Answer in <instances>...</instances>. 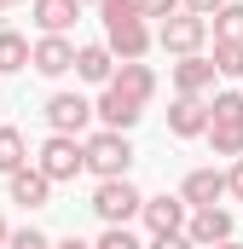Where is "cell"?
Returning <instances> with one entry per match:
<instances>
[{
    "instance_id": "ac0fdd59",
    "label": "cell",
    "mask_w": 243,
    "mask_h": 249,
    "mask_svg": "<svg viewBox=\"0 0 243 249\" xmlns=\"http://www.w3.org/2000/svg\"><path fill=\"white\" fill-rule=\"evenodd\" d=\"M17 168H29V145H23V133H17V127H0V174L12 180Z\"/></svg>"
},
{
    "instance_id": "5b68a950",
    "label": "cell",
    "mask_w": 243,
    "mask_h": 249,
    "mask_svg": "<svg viewBox=\"0 0 243 249\" xmlns=\"http://www.w3.org/2000/svg\"><path fill=\"white\" fill-rule=\"evenodd\" d=\"M93 214H99L104 226H127L133 214H145V197H139L133 180H99V191H93Z\"/></svg>"
},
{
    "instance_id": "3957f363",
    "label": "cell",
    "mask_w": 243,
    "mask_h": 249,
    "mask_svg": "<svg viewBox=\"0 0 243 249\" xmlns=\"http://www.w3.org/2000/svg\"><path fill=\"white\" fill-rule=\"evenodd\" d=\"M127 168H133L127 133H116V127L87 133V174H99V180H127Z\"/></svg>"
},
{
    "instance_id": "8fae6325",
    "label": "cell",
    "mask_w": 243,
    "mask_h": 249,
    "mask_svg": "<svg viewBox=\"0 0 243 249\" xmlns=\"http://www.w3.org/2000/svg\"><path fill=\"white\" fill-rule=\"evenodd\" d=\"M214 75H220V70H214V58H203V53H197V58H180L174 64V93H180V99H203V93L214 87Z\"/></svg>"
},
{
    "instance_id": "277c9868",
    "label": "cell",
    "mask_w": 243,
    "mask_h": 249,
    "mask_svg": "<svg viewBox=\"0 0 243 249\" xmlns=\"http://www.w3.org/2000/svg\"><path fill=\"white\" fill-rule=\"evenodd\" d=\"M35 168L64 186V180H75L81 168H87V139H69V133H47V145H41V157H35Z\"/></svg>"
},
{
    "instance_id": "603a6c76",
    "label": "cell",
    "mask_w": 243,
    "mask_h": 249,
    "mask_svg": "<svg viewBox=\"0 0 243 249\" xmlns=\"http://www.w3.org/2000/svg\"><path fill=\"white\" fill-rule=\"evenodd\" d=\"M139 12L145 18H174V12H185V0H139Z\"/></svg>"
},
{
    "instance_id": "e0dca14e",
    "label": "cell",
    "mask_w": 243,
    "mask_h": 249,
    "mask_svg": "<svg viewBox=\"0 0 243 249\" xmlns=\"http://www.w3.org/2000/svg\"><path fill=\"white\" fill-rule=\"evenodd\" d=\"M35 64V47L17 35V29H0V75H17V70H29Z\"/></svg>"
},
{
    "instance_id": "d6986e66",
    "label": "cell",
    "mask_w": 243,
    "mask_h": 249,
    "mask_svg": "<svg viewBox=\"0 0 243 249\" xmlns=\"http://www.w3.org/2000/svg\"><path fill=\"white\" fill-rule=\"evenodd\" d=\"M214 41H243V0H226L214 12Z\"/></svg>"
},
{
    "instance_id": "ffe728a7",
    "label": "cell",
    "mask_w": 243,
    "mask_h": 249,
    "mask_svg": "<svg viewBox=\"0 0 243 249\" xmlns=\"http://www.w3.org/2000/svg\"><path fill=\"white\" fill-rule=\"evenodd\" d=\"M214 70L220 75H243V41H214Z\"/></svg>"
},
{
    "instance_id": "7c38bea8",
    "label": "cell",
    "mask_w": 243,
    "mask_h": 249,
    "mask_svg": "<svg viewBox=\"0 0 243 249\" xmlns=\"http://www.w3.org/2000/svg\"><path fill=\"white\" fill-rule=\"evenodd\" d=\"M168 133L174 139H203L208 133V105L203 99H174L168 105Z\"/></svg>"
},
{
    "instance_id": "44dd1931",
    "label": "cell",
    "mask_w": 243,
    "mask_h": 249,
    "mask_svg": "<svg viewBox=\"0 0 243 249\" xmlns=\"http://www.w3.org/2000/svg\"><path fill=\"white\" fill-rule=\"evenodd\" d=\"M93 249H145V244H139V238H133L127 226H104V238H99Z\"/></svg>"
},
{
    "instance_id": "4fadbf2b",
    "label": "cell",
    "mask_w": 243,
    "mask_h": 249,
    "mask_svg": "<svg viewBox=\"0 0 243 249\" xmlns=\"http://www.w3.org/2000/svg\"><path fill=\"white\" fill-rule=\"evenodd\" d=\"M75 75H81V81H93V87H110V81H116V53H110L104 41L81 47V53H75Z\"/></svg>"
},
{
    "instance_id": "52a82bcc",
    "label": "cell",
    "mask_w": 243,
    "mask_h": 249,
    "mask_svg": "<svg viewBox=\"0 0 243 249\" xmlns=\"http://www.w3.org/2000/svg\"><path fill=\"white\" fill-rule=\"evenodd\" d=\"M139 220H145L151 238H174V232H185V220H191V203L185 197H168V191L162 197H145V214Z\"/></svg>"
},
{
    "instance_id": "30bf717a",
    "label": "cell",
    "mask_w": 243,
    "mask_h": 249,
    "mask_svg": "<svg viewBox=\"0 0 243 249\" xmlns=\"http://www.w3.org/2000/svg\"><path fill=\"white\" fill-rule=\"evenodd\" d=\"M185 238H191L197 249L226 244V238H232V214H226V209H191V220H185Z\"/></svg>"
},
{
    "instance_id": "83f0119b",
    "label": "cell",
    "mask_w": 243,
    "mask_h": 249,
    "mask_svg": "<svg viewBox=\"0 0 243 249\" xmlns=\"http://www.w3.org/2000/svg\"><path fill=\"white\" fill-rule=\"evenodd\" d=\"M6 244H12V226H6V220H0V249H6Z\"/></svg>"
},
{
    "instance_id": "9a60e30c",
    "label": "cell",
    "mask_w": 243,
    "mask_h": 249,
    "mask_svg": "<svg viewBox=\"0 0 243 249\" xmlns=\"http://www.w3.org/2000/svg\"><path fill=\"white\" fill-rule=\"evenodd\" d=\"M6 191H12V203H23V209H47V197H52V180H47L41 168H17V174L6 180Z\"/></svg>"
},
{
    "instance_id": "6da1fadb",
    "label": "cell",
    "mask_w": 243,
    "mask_h": 249,
    "mask_svg": "<svg viewBox=\"0 0 243 249\" xmlns=\"http://www.w3.org/2000/svg\"><path fill=\"white\" fill-rule=\"evenodd\" d=\"M99 18H104V47L116 53L122 64H139L151 53V23H145V12H139V0H104L99 6Z\"/></svg>"
},
{
    "instance_id": "484cf974",
    "label": "cell",
    "mask_w": 243,
    "mask_h": 249,
    "mask_svg": "<svg viewBox=\"0 0 243 249\" xmlns=\"http://www.w3.org/2000/svg\"><path fill=\"white\" fill-rule=\"evenodd\" d=\"M220 6H226V0H185V12H197V18H214Z\"/></svg>"
},
{
    "instance_id": "9c48e42d",
    "label": "cell",
    "mask_w": 243,
    "mask_h": 249,
    "mask_svg": "<svg viewBox=\"0 0 243 249\" xmlns=\"http://www.w3.org/2000/svg\"><path fill=\"white\" fill-rule=\"evenodd\" d=\"M226 174H220V168H191V174H185V186H180V197L185 203H191V209H220V197H226Z\"/></svg>"
},
{
    "instance_id": "ba28073f",
    "label": "cell",
    "mask_w": 243,
    "mask_h": 249,
    "mask_svg": "<svg viewBox=\"0 0 243 249\" xmlns=\"http://www.w3.org/2000/svg\"><path fill=\"white\" fill-rule=\"evenodd\" d=\"M87 122H93V105H87L81 93H52V99H47V127H52V133L81 139V133H87Z\"/></svg>"
},
{
    "instance_id": "d4e9b609",
    "label": "cell",
    "mask_w": 243,
    "mask_h": 249,
    "mask_svg": "<svg viewBox=\"0 0 243 249\" xmlns=\"http://www.w3.org/2000/svg\"><path fill=\"white\" fill-rule=\"evenodd\" d=\"M226 186H232V197H238V203H243V157H238V162H232V168H226Z\"/></svg>"
},
{
    "instance_id": "5bb4252c",
    "label": "cell",
    "mask_w": 243,
    "mask_h": 249,
    "mask_svg": "<svg viewBox=\"0 0 243 249\" xmlns=\"http://www.w3.org/2000/svg\"><path fill=\"white\" fill-rule=\"evenodd\" d=\"M75 53L81 47H69V35H41L35 41V70L41 75H64V70H75Z\"/></svg>"
},
{
    "instance_id": "4dcf8cb0",
    "label": "cell",
    "mask_w": 243,
    "mask_h": 249,
    "mask_svg": "<svg viewBox=\"0 0 243 249\" xmlns=\"http://www.w3.org/2000/svg\"><path fill=\"white\" fill-rule=\"evenodd\" d=\"M81 6H104V0H81Z\"/></svg>"
},
{
    "instance_id": "f1b7e54d",
    "label": "cell",
    "mask_w": 243,
    "mask_h": 249,
    "mask_svg": "<svg viewBox=\"0 0 243 249\" xmlns=\"http://www.w3.org/2000/svg\"><path fill=\"white\" fill-rule=\"evenodd\" d=\"M214 249H243V244H238V238H226V244H214Z\"/></svg>"
},
{
    "instance_id": "2e32d148",
    "label": "cell",
    "mask_w": 243,
    "mask_h": 249,
    "mask_svg": "<svg viewBox=\"0 0 243 249\" xmlns=\"http://www.w3.org/2000/svg\"><path fill=\"white\" fill-rule=\"evenodd\" d=\"M81 18V0H35V23L41 35H69Z\"/></svg>"
},
{
    "instance_id": "7402d4cb",
    "label": "cell",
    "mask_w": 243,
    "mask_h": 249,
    "mask_svg": "<svg viewBox=\"0 0 243 249\" xmlns=\"http://www.w3.org/2000/svg\"><path fill=\"white\" fill-rule=\"evenodd\" d=\"M6 249H52V238H47V232H35V226H17Z\"/></svg>"
},
{
    "instance_id": "4316f807",
    "label": "cell",
    "mask_w": 243,
    "mask_h": 249,
    "mask_svg": "<svg viewBox=\"0 0 243 249\" xmlns=\"http://www.w3.org/2000/svg\"><path fill=\"white\" fill-rule=\"evenodd\" d=\"M52 249H93L87 238H64V244H52Z\"/></svg>"
},
{
    "instance_id": "8992f818",
    "label": "cell",
    "mask_w": 243,
    "mask_h": 249,
    "mask_svg": "<svg viewBox=\"0 0 243 249\" xmlns=\"http://www.w3.org/2000/svg\"><path fill=\"white\" fill-rule=\"evenodd\" d=\"M203 41H208V18H197V12H174V18H162V29H156V47L174 53V58H197Z\"/></svg>"
},
{
    "instance_id": "f546056e",
    "label": "cell",
    "mask_w": 243,
    "mask_h": 249,
    "mask_svg": "<svg viewBox=\"0 0 243 249\" xmlns=\"http://www.w3.org/2000/svg\"><path fill=\"white\" fill-rule=\"evenodd\" d=\"M12 6H23V0H0V12H12Z\"/></svg>"
},
{
    "instance_id": "cb8c5ba5",
    "label": "cell",
    "mask_w": 243,
    "mask_h": 249,
    "mask_svg": "<svg viewBox=\"0 0 243 249\" xmlns=\"http://www.w3.org/2000/svg\"><path fill=\"white\" fill-rule=\"evenodd\" d=\"M145 249H197V244H191L185 232H174V238H151V244H145Z\"/></svg>"
},
{
    "instance_id": "7a4b0ae2",
    "label": "cell",
    "mask_w": 243,
    "mask_h": 249,
    "mask_svg": "<svg viewBox=\"0 0 243 249\" xmlns=\"http://www.w3.org/2000/svg\"><path fill=\"white\" fill-rule=\"evenodd\" d=\"M208 145L214 157H243V93H214L208 105Z\"/></svg>"
}]
</instances>
